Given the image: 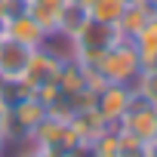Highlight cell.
<instances>
[{
	"instance_id": "cell-17",
	"label": "cell",
	"mask_w": 157,
	"mask_h": 157,
	"mask_svg": "<svg viewBox=\"0 0 157 157\" xmlns=\"http://www.w3.org/2000/svg\"><path fill=\"white\" fill-rule=\"evenodd\" d=\"M16 157H34V151H31V148H28V145H25V148H22V151H19V154H16Z\"/></svg>"
},
{
	"instance_id": "cell-4",
	"label": "cell",
	"mask_w": 157,
	"mask_h": 157,
	"mask_svg": "<svg viewBox=\"0 0 157 157\" xmlns=\"http://www.w3.org/2000/svg\"><path fill=\"white\" fill-rule=\"evenodd\" d=\"M59 68H62V59L56 52H49L46 46L40 49H31V59H28V68L22 74V86H28L31 93L37 86H46V83H56V77H59Z\"/></svg>"
},
{
	"instance_id": "cell-15",
	"label": "cell",
	"mask_w": 157,
	"mask_h": 157,
	"mask_svg": "<svg viewBox=\"0 0 157 157\" xmlns=\"http://www.w3.org/2000/svg\"><path fill=\"white\" fill-rule=\"evenodd\" d=\"M145 157H157V139L145 142Z\"/></svg>"
},
{
	"instance_id": "cell-13",
	"label": "cell",
	"mask_w": 157,
	"mask_h": 157,
	"mask_svg": "<svg viewBox=\"0 0 157 157\" xmlns=\"http://www.w3.org/2000/svg\"><path fill=\"white\" fill-rule=\"evenodd\" d=\"M132 90H136L148 105H154V108H157V65H151V68H142V71H139Z\"/></svg>"
},
{
	"instance_id": "cell-11",
	"label": "cell",
	"mask_w": 157,
	"mask_h": 157,
	"mask_svg": "<svg viewBox=\"0 0 157 157\" xmlns=\"http://www.w3.org/2000/svg\"><path fill=\"white\" fill-rule=\"evenodd\" d=\"M123 10H126V0H90V6H86L90 19L102 25H117Z\"/></svg>"
},
{
	"instance_id": "cell-6",
	"label": "cell",
	"mask_w": 157,
	"mask_h": 157,
	"mask_svg": "<svg viewBox=\"0 0 157 157\" xmlns=\"http://www.w3.org/2000/svg\"><path fill=\"white\" fill-rule=\"evenodd\" d=\"M129 96H132V86H123V83H105L99 93H96V111L111 123L117 126V120L126 114L129 108Z\"/></svg>"
},
{
	"instance_id": "cell-20",
	"label": "cell",
	"mask_w": 157,
	"mask_h": 157,
	"mask_svg": "<svg viewBox=\"0 0 157 157\" xmlns=\"http://www.w3.org/2000/svg\"><path fill=\"white\" fill-rule=\"evenodd\" d=\"M126 3H132V0H126Z\"/></svg>"
},
{
	"instance_id": "cell-1",
	"label": "cell",
	"mask_w": 157,
	"mask_h": 157,
	"mask_svg": "<svg viewBox=\"0 0 157 157\" xmlns=\"http://www.w3.org/2000/svg\"><path fill=\"white\" fill-rule=\"evenodd\" d=\"M139 71H142V59H139L132 40H117L102 56V62L96 65V74L102 77L105 83H123V86L136 83Z\"/></svg>"
},
{
	"instance_id": "cell-12",
	"label": "cell",
	"mask_w": 157,
	"mask_h": 157,
	"mask_svg": "<svg viewBox=\"0 0 157 157\" xmlns=\"http://www.w3.org/2000/svg\"><path fill=\"white\" fill-rule=\"evenodd\" d=\"M90 22V13H86V6H80V3H74V0H68V6H65V13H62V25H59V37H74L77 31H80L83 25Z\"/></svg>"
},
{
	"instance_id": "cell-10",
	"label": "cell",
	"mask_w": 157,
	"mask_h": 157,
	"mask_svg": "<svg viewBox=\"0 0 157 157\" xmlns=\"http://www.w3.org/2000/svg\"><path fill=\"white\" fill-rule=\"evenodd\" d=\"M68 6V0H34V3H28V16L46 31V37H52L62 25V13Z\"/></svg>"
},
{
	"instance_id": "cell-5",
	"label": "cell",
	"mask_w": 157,
	"mask_h": 157,
	"mask_svg": "<svg viewBox=\"0 0 157 157\" xmlns=\"http://www.w3.org/2000/svg\"><path fill=\"white\" fill-rule=\"evenodd\" d=\"M3 37L6 40H16V43H22V46H28V49H40V46H46V31L28 16V10H19V13H13L6 22H3Z\"/></svg>"
},
{
	"instance_id": "cell-19",
	"label": "cell",
	"mask_w": 157,
	"mask_h": 157,
	"mask_svg": "<svg viewBox=\"0 0 157 157\" xmlns=\"http://www.w3.org/2000/svg\"><path fill=\"white\" fill-rule=\"evenodd\" d=\"M0 46H3V37H0Z\"/></svg>"
},
{
	"instance_id": "cell-2",
	"label": "cell",
	"mask_w": 157,
	"mask_h": 157,
	"mask_svg": "<svg viewBox=\"0 0 157 157\" xmlns=\"http://www.w3.org/2000/svg\"><path fill=\"white\" fill-rule=\"evenodd\" d=\"M120 40V34L114 31V25H102V22H86L80 31L71 37V46H74V59H80L86 68H96L102 62V56Z\"/></svg>"
},
{
	"instance_id": "cell-16",
	"label": "cell",
	"mask_w": 157,
	"mask_h": 157,
	"mask_svg": "<svg viewBox=\"0 0 157 157\" xmlns=\"http://www.w3.org/2000/svg\"><path fill=\"white\" fill-rule=\"evenodd\" d=\"M6 145H10V142H6V136H3V132H0V157H3V154H6Z\"/></svg>"
},
{
	"instance_id": "cell-18",
	"label": "cell",
	"mask_w": 157,
	"mask_h": 157,
	"mask_svg": "<svg viewBox=\"0 0 157 157\" xmlns=\"http://www.w3.org/2000/svg\"><path fill=\"white\" fill-rule=\"evenodd\" d=\"M74 3H80V6H90V0H74Z\"/></svg>"
},
{
	"instance_id": "cell-3",
	"label": "cell",
	"mask_w": 157,
	"mask_h": 157,
	"mask_svg": "<svg viewBox=\"0 0 157 157\" xmlns=\"http://www.w3.org/2000/svg\"><path fill=\"white\" fill-rule=\"evenodd\" d=\"M117 129L126 132V136H132V139L142 142V145L151 142V139H157V108L148 105V102L132 90L129 108H126V114L117 120Z\"/></svg>"
},
{
	"instance_id": "cell-9",
	"label": "cell",
	"mask_w": 157,
	"mask_h": 157,
	"mask_svg": "<svg viewBox=\"0 0 157 157\" xmlns=\"http://www.w3.org/2000/svg\"><path fill=\"white\" fill-rule=\"evenodd\" d=\"M68 123H71V129H74V136H77V142H80V145H93V142H99V139L111 129V123H108L96 108L74 111Z\"/></svg>"
},
{
	"instance_id": "cell-14",
	"label": "cell",
	"mask_w": 157,
	"mask_h": 157,
	"mask_svg": "<svg viewBox=\"0 0 157 157\" xmlns=\"http://www.w3.org/2000/svg\"><path fill=\"white\" fill-rule=\"evenodd\" d=\"M6 99H3V93H0V132H3V126H6Z\"/></svg>"
},
{
	"instance_id": "cell-8",
	"label": "cell",
	"mask_w": 157,
	"mask_h": 157,
	"mask_svg": "<svg viewBox=\"0 0 157 157\" xmlns=\"http://www.w3.org/2000/svg\"><path fill=\"white\" fill-rule=\"evenodd\" d=\"M154 16H157V10H154L151 0H132V3H126L123 16L117 19L114 31L120 34V40H132V37H136V34H139Z\"/></svg>"
},
{
	"instance_id": "cell-7",
	"label": "cell",
	"mask_w": 157,
	"mask_h": 157,
	"mask_svg": "<svg viewBox=\"0 0 157 157\" xmlns=\"http://www.w3.org/2000/svg\"><path fill=\"white\" fill-rule=\"evenodd\" d=\"M28 59H31L28 46L3 37V46H0V83H19L28 68Z\"/></svg>"
}]
</instances>
